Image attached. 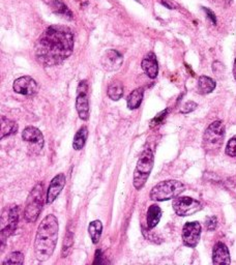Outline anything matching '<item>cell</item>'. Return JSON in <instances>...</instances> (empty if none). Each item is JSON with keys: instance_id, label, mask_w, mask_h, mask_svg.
I'll return each instance as SVG.
<instances>
[{"instance_id": "obj_1", "label": "cell", "mask_w": 236, "mask_h": 265, "mask_svg": "<svg viewBox=\"0 0 236 265\" xmlns=\"http://www.w3.org/2000/svg\"><path fill=\"white\" fill-rule=\"evenodd\" d=\"M34 50L35 58L42 65H59L73 53L74 34L64 25H52L43 32Z\"/></svg>"}, {"instance_id": "obj_2", "label": "cell", "mask_w": 236, "mask_h": 265, "mask_svg": "<svg viewBox=\"0 0 236 265\" xmlns=\"http://www.w3.org/2000/svg\"><path fill=\"white\" fill-rule=\"evenodd\" d=\"M58 238V220L53 214L41 222L34 240V254L39 261L48 260L54 253Z\"/></svg>"}, {"instance_id": "obj_3", "label": "cell", "mask_w": 236, "mask_h": 265, "mask_svg": "<svg viewBox=\"0 0 236 265\" xmlns=\"http://www.w3.org/2000/svg\"><path fill=\"white\" fill-rule=\"evenodd\" d=\"M224 137H225V125L220 120L212 122L203 135V149L206 154L217 155L223 145Z\"/></svg>"}, {"instance_id": "obj_4", "label": "cell", "mask_w": 236, "mask_h": 265, "mask_svg": "<svg viewBox=\"0 0 236 265\" xmlns=\"http://www.w3.org/2000/svg\"><path fill=\"white\" fill-rule=\"evenodd\" d=\"M185 190V186L178 180H165L156 184L150 191L153 201H168L174 199Z\"/></svg>"}, {"instance_id": "obj_5", "label": "cell", "mask_w": 236, "mask_h": 265, "mask_svg": "<svg viewBox=\"0 0 236 265\" xmlns=\"http://www.w3.org/2000/svg\"><path fill=\"white\" fill-rule=\"evenodd\" d=\"M153 163H155V157L151 149L147 148L141 153L136 169L134 171V187L136 190H141L144 184L146 183L151 170L153 168Z\"/></svg>"}, {"instance_id": "obj_6", "label": "cell", "mask_w": 236, "mask_h": 265, "mask_svg": "<svg viewBox=\"0 0 236 265\" xmlns=\"http://www.w3.org/2000/svg\"><path fill=\"white\" fill-rule=\"evenodd\" d=\"M44 204V187L43 183L35 184L30 192L24 211V218L28 223L37 222Z\"/></svg>"}, {"instance_id": "obj_7", "label": "cell", "mask_w": 236, "mask_h": 265, "mask_svg": "<svg viewBox=\"0 0 236 265\" xmlns=\"http://www.w3.org/2000/svg\"><path fill=\"white\" fill-rule=\"evenodd\" d=\"M19 220V210L17 205L5 207L1 215V248H4V241L15 232Z\"/></svg>"}, {"instance_id": "obj_8", "label": "cell", "mask_w": 236, "mask_h": 265, "mask_svg": "<svg viewBox=\"0 0 236 265\" xmlns=\"http://www.w3.org/2000/svg\"><path fill=\"white\" fill-rule=\"evenodd\" d=\"M76 109L79 117L86 121L89 118V98H88V83L86 80L79 82L77 88Z\"/></svg>"}, {"instance_id": "obj_9", "label": "cell", "mask_w": 236, "mask_h": 265, "mask_svg": "<svg viewBox=\"0 0 236 265\" xmlns=\"http://www.w3.org/2000/svg\"><path fill=\"white\" fill-rule=\"evenodd\" d=\"M173 210L179 216L192 215L202 210V204L190 197H176L173 201Z\"/></svg>"}, {"instance_id": "obj_10", "label": "cell", "mask_w": 236, "mask_h": 265, "mask_svg": "<svg viewBox=\"0 0 236 265\" xmlns=\"http://www.w3.org/2000/svg\"><path fill=\"white\" fill-rule=\"evenodd\" d=\"M201 235V225L198 222H188L182 228L183 244L188 248H195Z\"/></svg>"}, {"instance_id": "obj_11", "label": "cell", "mask_w": 236, "mask_h": 265, "mask_svg": "<svg viewBox=\"0 0 236 265\" xmlns=\"http://www.w3.org/2000/svg\"><path fill=\"white\" fill-rule=\"evenodd\" d=\"M13 89L15 92L22 96L32 97L38 92L39 86L35 80L29 76H23L15 80L13 84Z\"/></svg>"}, {"instance_id": "obj_12", "label": "cell", "mask_w": 236, "mask_h": 265, "mask_svg": "<svg viewBox=\"0 0 236 265\" xmlns=\"http://www.w3.org/2000/svg\"><path fill=\"white\" fill-rule=\"evenodd\" d=\"M22 139L29 145H31L32 151L40 153L44 147V136L42 132L34 128V126H27L22 133Z\"/></svg>"}, {"instance_id": "obj_13", "label": "cell", "mask_w": 236, "mask_h": 265, "mask_svg": "<svg viewBox=\"0 0 236 265\" xmlns=\"http://www.w3.org/2000/svg\"><path fill=\"white\" fill-rule=\"evenodd\" d=\"M122 55L118 51L112 49L106 51L101 59L102 66L104 67V70L107 72L117 71L118 68H120V66L122 65Z\"/></svg>"}, {"instance_id": "obj_14", "label": "cell", "mask_w": 236, "mask_h": 265, "mask_svg": "<svg viewBox=\"0 0 236 265\" xmlns=\"http://www.w3.org/2000/svg\"><path fill=\"white\" fill-rule=\"evenodd\" d=\"M65 186V176L64 174L60 173L56 175L52 181L50 182V186L48 188V192H47V199L46 202L48 204H51L55 201V199L58 197L59 194L61 193Z\"/></svg>"}, {"instance_id": "obj_15", "label": "cell", "mask_w": 236, "mask_h": 265, "mask_svg": "<svg viewBox=\"0 0 236 265\" xmlns=\"http://www.w3.org/2000/svg\"><path fill=\"white\" fill-rule=\"evenodd\" d=\"M141 66H142L144 73L150 78V79H155L157 78L159 74V64L157 60V56L153 52H149L142 60V63H141Z\"/></svg>"}, {"instance_id": "obj_16", "label": "cell", "mask_w": 236, "mask_h": 265, "mask_svg": "<svg viewBox=\"0 0 236 265\" xmlns=\"http://www.w3.org/2000/svg\"><path fill=\"white\" fill-rule=\"evenodd\" d=\"M212 262L214 264H230V253L227 246L217 243L212 250Z\"/></svg>"}, {"instance_id": "obj_17", "label": "cell", "mask_w": 236, "mask_h": 265, "mask_svg": "<svg viewBox=\"0 0 236 265\" xmlns=\"http://www.w3.org/2000/svg\"><path fill=\"white\" fill-rule=\"evenodd\" d=\"M44 1L52 8V10L55 14L60 15L61 17L66 18L68 20L73 18V15L72 13H70V10L63 4L61 0H44Z\"/></svg>"}, {"instance_id": "obj_18", "label": "cell", "mask_w": 236, "mask_h": 265, "mask_svg": "<svg viewBox=\"0 0 236 265\" xmlns=\"http://www.w3.org/2000/svg\"><path fill=\"white\" fill-rule=\"evenodd\" d=\"M161 217H162V211L160 209V206L157 204L151 205L148 209L147 215H146L147 228L148 229L155 228L159 224Z\"/></svg>"}, {"instance_id": "obj_19", "label": "cell", "mask_w": 236, "mask_h": 265, "mask_svg": "<svg viewBox=\"0 0 236 265\" xmlns=\"http://www.w3.org/2000/svg\"><path fill=\"white\" fill-rule=\"evenodd\" d=\"M216 81L207 76H201L198 80V91L200 95H208L216 88Z\"/></svg>"}, {"instance_id": "obj_20", "label": "cell", "mask_w": 236, "mask_h": 265, "mask_svg": "<svg viewBox=\"0 0 236 265\" xmlns=\"http://www.w3.org/2000/svg\"><path fill=\"white\" fill-rule=\"evenodd\" d=\"M143 96H144L143 88L135 89L127 98V101H126L127 102V108L131 109V110H135V109L139 108V106L141 105V103H142Z\"/></svg>"}, {"instance_id": "obj_21", "label": "cell", "mask_w": 236, "mask_h": 265, "mask_svg": "<svg viewBox=\"0 0 236 265\" xmlns=\"http://www.w3.org/2000/svg\"><path fill=\"white\" fill-rule=\"evenodd\" d=\"M18 132V124L6 118L5 116L1 117V139L5 137H8L10 135H14Z\"/></svg>"}, {"instance_id": "obj_22", "label": "cell", "mask_w": 236, "mask_h": 265, "mask_svg": "<svg viewBox=\"0 0 236 265\" xmlns=\"http://www.w3.org/2000/svg\"><path fill=\"white\" fill-rule=\"evenodd\" d=\"M88 137V130L86 126H82V128L76 133L74 141H73V148L75 151H81L84 147L86 140Z\"/></svg>"}, {"instance_id": "obj_23", "label": "cell", "mask_w": 236, "mask_h": 265, "mask_svg": "<svg viewBox=\"0 0 236 265\" xmlns=\"http://www.w3.org/2000/svg\"><path fill=\"white\" fill-rule=\"evenodd\" d=\"M103 231V224L101 221H93L89 224L88 226V233L90 235V238L92 240V243L96 245L100 241L101 235Z\"/></svg>"}, {"instance_id": "obj_24", "label": "cell", "mask_w": 236, "mask_h": 265, "mask_svg": "<svg viewBox=\"0 0 236 265\" xmlns=\"http://www.w3.org/2000/svg\"><path fill=\"white\" fill-rule=\"evenodd\" d=\"M108 97L113 101H119L123 96V86L119 81H114L108 86Z\"/></svg>"}, {"instance_id": "obj_25", "label": "cell", "mask_w": 236, "mask_h": 265, "mask_svg": "<svg viewBox=\"0 0 236 265\" xmlns=\"http://www.w3.org/2000/svg\"><path fill=\"white\" fill-rule=\"evenodd\" d=\"M73 244H74V232L68 227L64 241H63L62 251H61V256L63 258L67 257L70 254V251H72V248H73Z\"/></svg>"}, {"instance_id": "obj_26", "label": "cell", "mask_w": 236, "mask_h": 265, "mask_svg": "<svg viewBox=\"0 0 236 265\" xmlns=\"http://www.w3.org/2000/svg\"><path fill=\"white\" fill-rule=\"evenodd\" d=\"M24 263V255L21 252H13L5 258L2 262L3 265H13V264H23Z\"/></svg>"}, {"instance_id": "obj_27", "label": "cell", "mask_w": 236, "mask_h": 265, "mask_svg": "<svg viewBox=\"0 0 236 265\" xmlns=\"http://www.w3.org/2000/svg\"><path fill=\"white\" fill-rule=\"evenodd\" d=\"M226 155L229 157H236V137L229 140L226 146Z\"/></svg>"}, {"instance_id": "obj_28", "label": "cell", "mask_w": 236, "mask_h": 265, "mask_svg": "<svg viewBox=\"0 0 236 265\" xmlns=\"http://www.w3.org/2000/svg\"><path fill=\"white\" fill-rule=\"evenodd\" d=\"M218 226V218L216 216H209L207 217L206 220V227L208 230H210V231H212V230H215Z\"/></svg>"}, {"instance_id": "obj_29", "label": "cell", "mask_w": 236, "mask_h": 265, "mask_svg": "<svg viewBox=\"0 0 236 265\" xmlns=\"http://www.w3.org/2000/svg\"><path fill=\"white\" fill-rule=\"evenodd\" d=\"M167 112H168V110H165V111H163L162 113H160V114L158 115V116H156V118H153V120L151 121L150 125H151V126H155V125L160 124V123L162 122V120H163L165 117H166Z\"/></svg>"}, {"instance_id": "obj_30", "label": "cell", "mask_w": 236, "mask_h": 265, "mask_svg": "<svg viewBox=\"0 0 236 265\" xmlns=\"http://www.w3.org/2000/svg\"><path fill=\"white\" fill-rule=\"evenodd\" d=\"M197 108V104L194 102H188L186 103L185 105L182 107L181 109V113H190L192 111H194Z\"/></svg>"}, {"instance_id": "obj_31", "label": "cell", "mask_w": 236, "mask_h": 265, "mask_svg": "<svg viewBox=\"0 0 236 265\" xmlns=\"http://www.w3.org/2000/svg\"><path fill=\"white\" fill-rule=\"evenodd\" d=\"M205 11H206V15L208 16V18L210 19V21L212 22V23H214V24L216 25L217 24V17H216V15L214 14V13H212V11L210 10V9H208V8H203Z\"/></svg>"}, {"instance_id": "obj_32", "label": "cell", "mask_w": 236, "mask_h": 265, "mask_svg": "<svg viewBox=\"0 0 236 265\" xmlns=\"http://www.w3.org/2000/svg\"><path fill=\"white\" fill-rule=\"evenodd\" d=\"M233 76H234V79L236 81V59L234 61V66H233Z\"/></svg>"}]
</instances>
